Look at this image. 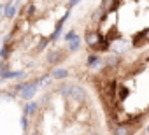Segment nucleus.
Listing matches in <instances>:
<instances>
[{
	"instance_id": "obj_3",
	"label": "nucleus",
	"mask_w": 149,
	"mask_h": 135,
	"mask_svg": "<svg viewBox=\"0 0 149 135\" xmlns=\"http://www.w3.org/2000/svg\"><path fill=\"white\" fill-rule=\"evenodd\" d=\"M67 74H68V72H67L65 69H58V70L53 72V76H54L56 79H63V77H67Z\"/></svg>"
},
{
	"instance_id": "obj_4",
	"label": "nucleus",
	"mask_w": 149,
	"mask_h": 135,
	"mask_svg": "<svg viewBox=\"0 0 149 135\" xmlns=\"http://www.w3.org/2000/svg\"><path fill=\"white\" fill-rule=\"evenodd\" d=\"M79 46H81V39L76 37V39L72 40V44H70V49H72V51H76V49H79Z\"/></svg>"
},
{
	"instance_id": "obj_1",
	"label": "nucleus",
	"mask_w": 149,
	"mask_h": 135,
	"mask_svg": "<svg viewBox=\"0 0 149 135\" xmlns=\"http://www.w3.org/2000/svg\"><path fill=\"white\" fill-rule=\"evenodd\" d=\"M58 90L63 95V116L60 118V125L51 123L47 128L40 121L33 119L30 135H100L93 126V112L86 104V90L72 84H63Z\"/></svg>"
},
{
	"instance_id": "obj_2",
	"label": "nucleus",
	"mask_w": 149,
	"mask_h": 135,
	"mask_svg": "<svg viewBox=\"0 0 149 135\" xmlns=\"http://www.w3.org/2000/svg\"><path fill=\"white\" fill-rule=\"evenodd\" d=\"M14 14H16V6L7 4V6H6V16L11 19V18H14Z\"/></svg>"
},
{
	"instance_id": "obj_5",
	"label": "nucleus",
	"mask_w": 149,
	"mask_h": 135,
	"mask_svg": "<svg viewBox=\"0 0 149 135\" xmlns=\"http://www.w3.org/2000/svg\"><path fill=\"white\" fill-rule=\"evenodd\" d=\"M77 2H79V0H70V2H68V6H67V7H68V9H72V7L76 6Z\"/></svg>"
},
{
	"instance_id": "obj_6",
	"label": "nucleus",
	"mask_w": 149,
	"mask_h": 135,
	"mask_svg": "<svg viewBox=\"0 0 149 135\" xmlns=\"http://www.w3.org/2000/svg\"><path fill=\"white\" fill-rule=\"evenodd\" d=\"M11 2H13V0H9V4H11Z\"/></svg>"
}]
</instances>
